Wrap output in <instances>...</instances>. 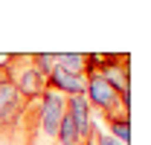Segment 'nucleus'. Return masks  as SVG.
<instances>
[{
	"mask_svg": "<svg viewBox=\"0 0 151 145\" xmlns=\"http://www.w3.org/2000/svg\"><path fill=\"white\" fill-rule=\"evenodd\" d=\"M23 108H26V99L15 90V84L6 78V72L0 67V136L3 139H9V134L20 125Z\"/></svg>",
	"mask_w": 151,
	"mask_h": 145,
	"instance_id": "1",
	"label": "nucleus"
},
{
	"mask_svg": "<svg viewBox=\"0 0 151 145\" xmlns=\"http://www.w3.org/2000/svg\"><path fill=\"white\" fill-rule=\"evenodd\" d=\"M84 99H87V105L90 110H102L105 113V119L108 116H116V113H125L122 105H119V93L113 90L111 84L99 75V72H87V87H84Z\"/></svg>",
	"mask_w": 151,
	"mask_h": 145,
	"instance_id": "2",
	"label": "nucleus"
},
{
	"mask_svg": "<svg viewBox=\"0 0 151 145\" xmlns=\"http://www.w3.org/2000/svg\"><path fill=\"white\" fill-rule=\"evenodd\" d=\"M38 128H41V136L44 139H55L58 125H61V116L67 110V96H61L58 90H44V96L38 99Z\"/></svg>",
	"mask_w": 151,
	"mask_h": 145,
	"instance_id": "3",
	"label": "nucleus"
},
{
	"mask_svg": "<svg viewBox=\"0 0 151 145\" xmlns=\"http://www.w3.org/2000/svg\"><path fill=\"white\" fill-rule=\"evenodd\" d=\"M47 87H50V90H58L61 96H84L87 75H73V72L61 70L55 64V70L47 75Z\"/></svg>",
	"mask_w": 151,
	"mask_h": 145,
	"instance_id": "4",
	"label": "nucleus"
},
{
	"mask_svg": "<svg viewBox=\"0 0 151 145\" xmlns=\"http://www.w3.org/2000/svg\"><path fill=\"white\" fill-rule=\"evenodd\" d=\"M67 113L76 122V131H78V136L84 142L87 139V131H90V122H93V110L87 105V99L84 96H67Z\"/></svg>",
	"mask_w": 151,
	"mask_h": 145,
	"instance_id": "5",
	"label": "nucleus"
},
{
	"mask_svg": "<svg viewBox=\"0 0 151 145\" xmlns=\"http://www.w3.org/2000/svg\"><path fill=\"white\" fill-rule=\"evenodd\" d=\"M55 64L61 70L73 72V75H87L90 72V55H81V52H61L55 55Z\"/></svg>",
	"mask_w": 151,
	"mask_h": 145,
	"instance_id": "6",
	"label": "nucleus"
},
{
	"mask_svg": "<svg viewBox=\"0 0 151 145\" xmlns=\"http://www.w3.org/2000/svg\"><path fill=\"white\" fill-rule=\"evenodd\" d=\"M108 128H111V136H113V139H119L122 145L131 142V116H128V113L108 116Z\"/></svg>",
	"mask_w": 151,
	"mask_h": 145,
	"instance_id": "7",
	"label": "nucleus"
},
{
	"mask_svg": "<svg viewBox=\"0 0 151 145\" xmlns=\"http://www.w3.org/2000/svg\"><path fill=\"white\" fill-rule=\"evenodd\" d=\"M55 145H84L78 131H76V122L70 119V113L64 110L61 116V125H58V134H55Z\"/></svg>",
	"mask_w": 151,
	"mask_h": 145,
	"instance_id": "8",
	"label": "nucleus"
},
{
	"mask_svg": "<svg viewBox=\"0 0 151 145\" xmlns=\"http://www.w3.org/2000/svg\"><path fill=\"white\" fill-rule=\"evenodd\" d=\"M84 145H122V142H119V139H113L111 134H105V131H102V125L93 119V122H90V131H87Z\"/></svg>",
	"mask_w": 151,
	"mask_h": 145,
	"instance_id": "9",
	"label": "nucleus"
}]
</instances>
